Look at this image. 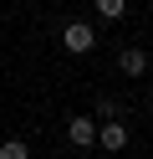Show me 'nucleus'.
<instances>
[{
    "instance_id": "f257e3e1",
    "label": "nucleus",
    "mask_w": 153,
    "mask_h": 159,
    "mask_svg": "<svg viewBox=\"0 0 153 159\" xmlns=\"http://www.w3.org/2000/svg\"><path fill=\"white\" fill-rule=\"evenodd\" d=\"M61 46H66L71 57H87L92 46H97V31H92L87 21H66L61 26Z\"/></svg>"
},
{
    "instance_id": "f03ea898",
    "label": "nucleus",
    "mask_w": 153,
    "mask_h": 159,
    "mask_svg": "<svg viewBox=\"0 0 153 159\" xmlns=\"http://www.w3.org/2000/svg\"><path fill=\"white\" fill-rule=\"evenodd\" d=\"M97 144L107 149V154H122V149H128V128H122L117 118H102L97 123Z\"/></svg>"
},
{
    "instance_id": "7ed1b4c3",
    "label": "nucleus",
    "mask_w": 153,
    "mask_h": 159,
    "mask_svg": "<svg viewBox=\"0 0 153 159\" xmlns=\"http://www.w3.org/2000/svg\"><path fill=\"white\" fill-rule=\"evenodd\" d=\"M66 139H71L77 149H92V144H97V118H87V113L66 118Z\"/></svg>"
},
{
    "instance_id": "20e7f679",
    "label": "nucleus",
    "mask_w": 153,
    "mask_h": 159,
    "mask_svg": "<svg viewBox=\"0 0 153 159\" xmlns=\"http://www.w3.org/2000/svg\"><path fill=\"white\" fill-rule=\"evenodd\" d=\"M117 67H122V77H143V72H148V52H143V46H122Z\"/></svg>"
},
{
    "instance_id": "39448f33",
    "label": "nucleus",
    "mask_w": 153,
    "mask_h": 159,
    "mask_svg": "<svg viewBox=\"0 0 153 159\" xmlns=\"http://www.w3.org/2000/svg\"><path fill=\"white\" fill-rule=\"evenodd\" d=\"M92 5H97L102 21H122V16H128V0H92Z\"/></svg>"
},
{
    "instance_id": "423d86ee",
    "label": "nucleus",
    "mask_w": 153,
    "mask_h": 159,
    "mask_svg": "<svg viewBox=\"0 0 153 159\" xmlns=\"http://www.w3.org/2000/svg\"><path fill=\"white\" fill-rule=\"evenodd\" d=\"M0 159H31V149L20 144V139H5V144H0Z\"/></svg>"
},
{
    "instance_id": "0eeeda50",
    "label": "nucleus",
    "mask_w": 153,
    "mask_h": 159,
    "mask_svg": "<svg viewBox=\"0 0 153 159\" xmlns=\"http://www.w3.org/2000/svg\"><path fill=\"white\" fill-rule=\"evenodd\" d=\"M117 113H122L117 98H97V123H102V118H117Z\"/></svg>"
}]
</instances>
